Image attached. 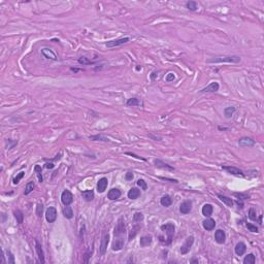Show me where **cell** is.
I'll list each match as a JSON object with an SVG mask.
<instances>
[{
	"label": "cell",
	"instance_id": "6da1fadb",
	"mask_svg": "<svg viewBox=\"0 0 264 264\" xmlns=\"http://www.w3.org/2000/svg\"><path fill=\"white\" fill-rule=\"evenodd\" d=\"M207 63H238L241 62V57L238 56H218L210 58L207 61Z\"/></svg>",
	"mask_w": 264,
	"mask_h": 264
},
{
	"label": "cell",
	"instance_id": "7a4b0ae2",
	"mask_svg": "<svg viewBox=\"0 0 264 264\" xmlns=\"http://www.w3.org/2000/svg\"><path fill=\"white\" fill-rule=\"evenodd\" d=\"M161 230L164 231L167 235V241H165V246H168V244H171L173 238V234H174V230H175V227L172 223H167V224H164L161 226Z\"/></svg>",
	"mask_w": 264,
	"mask_h": 264
},
{
	"label": "cell",
	"instance_id": "3957f363",
	"mask_svg": "<svg viewBox=\"0 0 264 264\" xmlns=\"http://www.w3.org/2000/svg\"><path fill=\"white\" fill-rule=\"evenodd\" d=\"M125 232H126L125 222L123 220V218H121L115 227V237H122L125 234Z\"/></svg>",
	"mask_w": 264,
	"mask_h": 264
},
{
	"label": "cell",
	"instance_id": "277c9868",
	"mask_svg": "<svg viewBox=\"0 0 264 264\" xmlns=\"http://www.w3.org/2000/svg\"><path fill=\"white\" fill-rule=\"evenodd\" d=\"M193 244H194V236H188L187 238H186L185 243H184V244H182L181 247V253L183 254V255H185V254L189 253V251L191 250V248H192Z\"/></svg>",
	"mask_w": 264,
	"mask_h": 264
},
{
	"label": "cell",
	"instance_id": "5b68a950",
	"mask_svg": "<svg viewBox=\"0 0 264 264\" xmlns=\"http://www.w3.org/2000/svg\"><path fill=\"white\" fill-rule=\"evenodd\" d=\"M61 201L64 205H70L73 201V195L69 190H64L61 194Z\"/></svg>",
	"mask_w": 264,
	"mask_h": 264
},
{
	"label": "cell",
	"instance_id": "8992f818",
	"mask_svg": "<svg viewBox=\"0 0 264 264\" xmlns=\"http://www.w3.org/2000/svg\"><path fill=\"white\" fill-rule=\"evenodd\" d=\"M129 37H123V38H119V39H115V40H110L105 43V45L107 48H116L119 47V45H122L124 43H127L129 42Z\"/></svg>",
	"mask_w": 264,
	"mask_h": 264
},
{
	"label": "cell",
	"instance_id": "52a82bcc",
	"mask_svg": "<svg viewBox=\"0 0 264 264\" xmlns=\"http://www.w3.org/2000/svg\"><path fill=\"white\" fill-rule=\"evenodd\" d=\"M45 219L49 223H54L57 219V210L55 207H50L49 209L45 210Z\"/></svg>",
	"mask_w": 264,
	"mask_h": 264
},
{
	"label": "cell",
	"instance_id": "ba28073f",
	"mask_svg": "<svg viewBox=\"0 0 264 264\" xmlns=\"http://www.w3.org/2000/svg\"><path fill=\"white\" fill-rule=\"evenodd\" d=\"M192 210V201L191 200H185L181 203L180 205V212L182 215H187Z\"/></svg>",
	"mask_w": 264,
	"mask_h": 264
},
{
	"label": "cell",
	"instance_id": "9c48e42d",
	"mask_svg": "<svg viewBox=\"0 0 264 264\" xmlns=\"http://www.w3.org/2000/svg\"><path fill=\"white\" fill-rule=\"evenodd\" d=\"M108 243H110V234L104 233L102 236V239H101V244H100V254L101 255H104V254L106 253Z\"/></svg>",
	"mask_w": 264,
	"mask_h": 264
},
{
	"label": "cell",
	"instance_id": "30bf717a",
	"mask_svg": "<svg viewBox=\"0 0 264 264\" xmlns=\"http://www.w3.org/2000/svg\"><path fill=\"white\" fill-rule=\"evenodd\" d=\"M124 244L125 243L123 237H115V241H113V244H111V249H113V251H120L123 249Z\"/></svg>",
	"mask_w": 264,
	"mask_h": 264
},
{
	"label": "cell",
	"instance_id": "8fae6325",
	"mask_svg": "<svg viewBox=\"0 0 264 264\" xmlns=\"http://www.w3.org/2000/svg\"><path fill=\"white\" fill-rule=\"evenodd\" d=\"M222 168L224 169V170H226L228 173H231V174H234V175H241V176H244V174L243 171L241 170L239 168H237V167H234V166H225V165H222Z\"/></svg>",
	"mask_w": 264,
	"mask_h": 264
},
{
	"label": "cell",
	"instance_id": "7c38bea8",
	"mask_svg": "<svg viewBox=\"0 0 264 264\" xmlns=\"http://www.w3.org/2000/svg\"><path fill=\"white\" fill-rule=\"evenodd\" d=\"M255 140L251 138V137H241L238 140V144L241 147H253L255 146Z\"/></svg>",
	"mask_w": 264,
	"mask_h": 264
},
{
	"label": "cell",
	"instance_id": "4fadbf2b",
	"mask_svg": "<svg viewBox=\"0 0 264 264\" xmlns=\"http://www.w3.org/2000/svg\"><path fill=\"white\" fill-rule=\"evenodd\" d=\"M219 88H220L219 84H218L217 82H213V83H210L207 87L203 88L202 90L200 91V93H210V92H217L218 90H219Z\"/></svg>",
	"mask_w": 264,
	"mask_h": 264
},
{
	"label": "cell",
	"instance_id": "5bb4252c",
	"mask_svg": "<svg viewBox=\"0 0 264 264\" xmlns=\"http://www.w3.org/2000/svg\"><path fill=\"white\" fill-rule=\"evenodd\" d=\"M121 194H122V193H121V191L119 190V189L113 188V189H110V190L108 191L107 198H108V199H110V200H117V199H119V198L121 197Z\"/></svg>",
	"mask_w": 264,
	"mask_h": 264
},
{
	"label": "cell",
	"instance_id": "9a60e30c",
	"mask_svg": "<svg viewBox=\"0 0 264 264\" xmlns=\"http://www.w3.org/2000/svg\"><path fill=\"white\" fill-rule=\"evenodd\" d=\"M35 250H36V253H37L38 259H39V262L40 263H45V254H43V250L42 248V244L38 243L37 241H35Z\"/></svg>",
	"mask_w": 264,
	"mask_h": 264
},
{
	"label": "cell",
	"instance_id": "2e32d148",
	"mask_svg": "<svg viewBox=\"0 0 264 264\" xmlns=\"http://www.w3.org/2000/svg\"><path fill=\"white\" fill-rule=\"evenodd\" d=\"M215 239L218 244H224L226 241V234L223 230L219 229L215 232Z\"/></svg>",
	"mask_w": 264,
	"mask_h": 264
},
{
	"label": "cell",
	"instance_id": "e0dca14e",
	"mask_svg": "<svg viewBox=\"0 0 264 264\" xmlns=\"http://www.w3.org/2000/svg\"><path fill=\"white\" fill-rule=\"evenodd\" d=\"M108 181L106 178H101L97 183V191L99 193H103L107 188Z\"/></svg>",
	"mask_w": 264,
	"mask_h": 264
},
{
	"label": "cell",
	"instance_id": "ac0fdd59",
	"mask_svg": "<svg viewBox=\"0 0 264 264\" xmlns=\"http://www.w3.org/2000/svg\"><path fill=\"white\" fill-rule=\"evenodd\" d=\"M234 250H235V254L237 256H243L244 254L246 253V251H247L246 244L243 243V241H239V243L236 244L235 249H234Z\"/></svg>",
	"mask_w": 264,
	"mask_h": 264
},
{
	"label": "cell",
	"instance_id": "d6986e66",
	"mask_svg": "<svg viewBox=\"0 0 264 264\" xmlns=\"http://www.w3.org/2000/svg\"><path fill=\"white\" fill-rule=\"evenodd\" d=\"M202 226H203V228H204L205 230H207V231H212V230L215 229V227H216V222H215V220H213V219H207L202 222Z\"/></svg>",
	"mask_w": 264,
	"mask_h": 264
},
{
	"label": "cell",
	"instance_id": "ffe728a7",
	"mask_svg": "<svg viewBox=\"0 0 264 264\" xmlns=\"http://www.w3.org/2000/svg\"><path fill=\"white\" fill-rule=\"evenodd\" d=\"M154 164L156 165L158 168H163V169H167V170H170V171H173L174 170V167L168 165L167 163H164L163 161H161V160L157 159L154 161Z\"/></svg>",
	"mask_w": 264,
	"mask_h": 264
},
{
	"label": "cell",
	"instance_id": "44dd1931",
	"mask_svg": "<svg viewBox=\"0 0 264 264\" xmlns=\"http://www.w3.org/2000/svg\"><path fill=\"white\" fill-rule=\"evenodd\" d=\"M152 241H153V236L151 235V234H149V235H144V236H141L140 237V247H148L150 246V244H152Z\"/></svg>",
	"mask_w": 264,
	"mask_h": 264
},
{
	"label": "cell",
	"instance_id": "7402d4cb",
	"mask_svg": "<svg viewBox=\"0 0 264 264\" xmlns=\"http://www.w3.org/2000/svg\"><path fill=\"white\" fill-rule=\"evenodd\" d=\"M213 210H214V209H213V205L210 204V203H207V204H204L202 207V215L204 216V217H210L213 214Z\"/></svg>",
	"mask_w": 264,
	"mask_h": 264
},
{
	"label": "cell",
	"instance_id": "603a6c76",
	"mask_svg": "<svg viewBox=\"0 0 264 264\" xmlns=\"http://www.w3.org/2000/svg\"><path fill=\"white\" fill-rule=\"evenodd\" d=\"M42 55L45 56L47 59H51V60H57V57H56L55 53L53 52L52 50L50 49H47V48H45V49L42 50Z\"/></svg>",
	"mask_w": 264,
	"mask_h": 264
},
{
	"label": "cell",
	"instance_id": "cb8c5ba5",
	"mask_svg": "<svg viewBox=\"0 0 264 264\" xmlns=\"http://www.w3.org/2000/svg\"><path fill=\"white\" fill-rule=\"evenodd\" d=\"M140 196V190H138L137 188H131L128 192V198L130 199H137Z\"/></svg>",
	"mask_w": 264,
	"mask_h": 264
},
{
	"label": "cell",
	"instance_id": "d4e9b609",
	"mask_svg": "<svg viewBox=\"0 0 264 264\" xmlns=\"http://www.w3.org/2000/svg\"><path fill=\"white\" fill-rule=\"evenodd\" d=\"M160 203H161V205H163V207H170L171 203H172V199H171V197L169 195H164L163 197L160 199Z\"/></svg>",
	"mask_w": 264,
	"mask_h": 264
},
{
	"label": "cell",
	"instance_id": "484cf974",
	"mask_svg": "<svg viewBox=\"0 0 264 264\" xmlns=\"http://www.w3.org/2000/svg\"><path fill=\"white\" fill-rule=\"evenodd\" d=\"M82 195H83L84 199L86 201H92L94 199V192L93 190H86L82 192Z\"/></svg>",
	"mask_w": 264,
	"mask_h": 264
},
{
	"label": "cell",
	"instance_id": "4316f807",
	"mask_svg": "<svg viewBox=\"0 0 264 264\" xmlns=\"http://www.w3.org/2000/svg\"><path fill=\"white\" fill-rule=\"evenodd\" d=\"M62 213H63V216H64L66 219H71V218L73 217V210H72V209L69 205H65Z\"/></svg>",
	"mask_w": 264,
	"mask_h": 264
},
{
	"label": "cell",
	"instance_id": "83f0119b",
	"mask_svg": "<svg viewBox=\"0 0 264 264\" xmlns=\"http://www.w3.org/2000/svg\"><path fill=\"white\" fill-rule=\"evenodd\" d=\"M218 197H219L220 200H221V201L224 203V204H226L227 207H231L232 205H233V200H232L231 198L227 197V196H224V195H222V194H219V195H218Z\"/></svg>",
	"mask_w": 264,
	"mask_h": 264
},
{
	"label": "cell",
	"instance_id": "f1b7e54d",
	"mask_svg": "<svg viewBox=\"0 0 264 264\" xmlns=\"http://www.w3.org/2000/svg\"><path fill=\"white\" fill-rule=\"evenodd\" d=\"M139 230H140V226H139V225H135V226L131 229V231H130L129 236H128V241H132V239L134 238L135 236H136V234L138 233Z\"/></svg>",
	"mask_w": 264,
	"mask_h": 264
},
{
	"label": "cell",
	"instance_id": "f546056e",
	"mask_svg": "<svg viewBox=\"0 0 264 264\" xmlns=\"http://www.w3.org/2000/svg\"><path fill=\"white\" fill-rule=\"evenodd\" d=\"M235 110H236V108L234 107V106H229V107H226L224 110L225 117H226L227 119H230L232 116H233V113H235Z\"/></svg>",
	"mask_w": 264,
	"mask_h": 264
},
{
	"label": "cell",
	"instance_id": "4dcf8cb0",
	"mask_svg": "<svg viewBox=\"0 0 264 264\" xmlns=\"http://www.w3.org/2000/svg\"><path fill=\"white\" fill-rule=\"evenodd\" d=\"M255 262H256V258L255 256H254V254H248L244 259V264H254Z\"/></svg>",
	"mask_w": 264,
	"mask_h": 264
},
{
	"label": "cell",
	"instance_id": "1f68e13d",
	"mask_svg": "<svg viewBox=\"0 0 264 264\" xmlns=\"http://www.w3.org/2000/svg\"><path fill=\"white\" fill-rule=\"evenodd\" d=\"M14 217H16V219H17V223H18V224H22L24 221L23 213H22L20 210H14Z\"/></svg>",
	"mask_w": 264,
	"mask_h": 264
},
{
	"label": "cell",
	"instance_id": "d6a6232c",
	"mask_svg": "<svg viewBox=\"0 0 264 264\" xmlns=\"http://www.w3.org/2000/svg\"><path fill=\"white\" fill-rule=\"evenodd\" d=\"M34 171L36 172V175H37L38 182L39 183H42L43 182V178H42V167L39 165H35L34 167Z\"/></svg>",
	"mask_w": 264,
	"mask_h": 264
},
{
	"label": "cell",
	"instance_id": "836d02e7",
	"mask_svg": "<svg viewBox=\"0 0 264 264\" xmlns=\"http://www.w3.org/2000/svg\"><path fill=\"white\" fill-rule=\"evenodd\" d=\"M34 187H35L34 182H29L27 185H26V187H25V191H24V194H25V195L30 194V193L33 191V189H34Z\"/></svg>",
	"mask_w": 264,
	"mask_h": 264
},
{
	"label": "cell",
	"instance_id": "e575fe53",
	"mask_svg": "<svg viewBox=\"0 0 264 264\" xmlns=\"http://www.w3.org/2000/svg\"><path fill=\"white\" fill-rule=\"evenodd\" d=\"M77 62H79V64H82V65H91V64H94V62L91 61V60H89L87 57H81V58H79Z\"/></svg>",
	"mask_w": 264,
	"mask_h": 264
},
{
	"label": "cell",
	"instance_id": "d590c367",
	"mask_svg": "<svg viewBox=\"0 0 264 264\" xmlns=\"http://www.w3.org/2000/svg\"><path fill=\"white\" fill-rule=\"evenodd\" d=\"M186 6H187V8L189 9V11H194L198 8L197 3H196L195 1H188L187 4H186Z\"/></svg>",
	"mask_w": 264,
	"mask_h": 264
},
{
	"label": "cell",
	"instance_id": "8d00e7d4",
	"mask_svg": "<svg viewBox=\"0 0 264 264\" xmlns=\"http://www.w3.org/2000/svg\"><path fill=\"white\" fill-rule=\"evenodd\" d=\"M89 138H90L91 140H101V141H110L108 140V138H106V137L102 136V135H91V136H89Z\"/></svg>",
	"mask_w": 264,
	"mask_h": 264
},
{
	"label": "cell",
	"instance_id": "74e56055",
	"mask_svg": "<svg viewBox=\"0 0 264 264\" xmlns=\"http://www.w3.org/2000/svg\"><path fill=\"white\" fill-rule=\"evenodd\" d=\"M24 175H25V171H21V172H19L16 176H14L13 183L14 184V185L19 184V183H20V181L22 180V179H23V176H24Z\"/></svg>",
	"mask_w": 264,
	"mask_h": 264
},
{
	"label": "cell",
	"instance_id": "f35d334b",
	"mask_svg": "<svg viewBox=\"0 0 264 264\" xmlns=\"http://www.w3.org/2000/svg\"><path fill=\"white\" fill-rule=\"evenodd\" d=\"M128 106H137L139 105V100L137 98H130L127 100Z\"/></svg>",
	"mask_w": 264,
	"mask_h": 264
},
{
	"label": "cell",
	"instance_id": "ab89813d",
	"mask_svg": "<svg viewBox=\"0 0 264 264\" xmlns=\"http://www.w3.org/2000/svg\"><path fill=\"white\" fill-rule=\"evenodd\" d=\"M144 220V215L141 214V213H135L134 215H133V221L134 222H140Z\"/></svg>",
	"mask_w": 264,
	"mask_h": 264
},
{
	"label": "cell",
	"instance_id": "60d3db41",
	"mask_svg": "<svg viewBox=\"0 0 264 264\" xmlns=\"http://www.w3.org/2000/svg\"><path fill=\"white\" fill-rule=\"evenodd\" d=\"M249 218L252 221H256L257 220V214H256V210L254 209H250V210H249Z\"/></svg>",
	"mask_w": 264,
	"mask_h": 264
},
{
	"label": "cell",
	"instance_id": "b9f144b4",
	"mask_svg": "<svg viewBox=\"0 0 264 264\" xmlns=\"http://www.w3.org/2000/svg\"><path fill=\"white\" fill-rule=\"evenodd\" d=\"M247 228L251 232H258V227H256L255 225L251 224V223H247Z\"/></svg>",
	"mask_w": 264,
	"mask_h": 264
},
{
	"label": "cell",
	"instance_id": "7bdbcfd3",
	"mask_svg": "<svg viewBox=\"0 0 264 264\" xmlns=\"http://www.w3.org/2000/svg\"><path fill=\"white\" fill-rule=\"evenodd\" d=\"M42 212H43V205L39 203V204H37V207H36V215H37L38 217H42Z\"/></svg>",
	"mask_w": 264,
	"mask_h": 264
},
{
	"label": "cell",
	"instance_id": "ee69618b",
	"mask_svg": "<svg viewBox=\"0 0 264 264\" xmlns=\"http://www.w3.org/2000/svg\"><path fill=\"white\" fill-rule=\"evenodd\" d=\"M137 185H138L139 187L142 189V190H147V189H148L147 183L144 180H138V181H137Z\"/></svg>",
	"mask_w": 264,
	"mask_h": 264
},
{
	"label": "cell",
	"instance_id": "f6af8a7d",
	"mask_svg": "<svg viewBox=\"0 0 264 264\" xmlns=\"http://www.w3.org/2000/svg\"><path fill=\"white\" fill-rule=\"evenodd\" d=\"M174 79H175V76H174V73H172V72H169L166 76V82H173Z\"/></svg>",
	"mask_w": 264,
	"mask_h": 264
},
{
	"label": "cell",
	"instance_id": "bcb514c9",
	"mask_svg": "<svg viewBox=\"0 0 264 264\" xmlns=\"http://www.w3.org/2000/svg\"><path fill=\"white\" fill-rule=\"evenodd\" d=\"M91 254H92V251H88L86 254H85V256H84V262L85 263H88L89 258L91 257Z\"/></svg>",
	"mask_w": 264,
	"mask_h": 264
},
{
	"label": "cell",
	"instance_id": "7dc6e473",
	"mask_svg": "<svg viewBox=\"0 0 264 264\" xmlns=\"http://www.w3.org/2000/svg\"><path fill=\"white\" fill-rule=\"evenodd\" d=\"M7 255H8V263L11 264H14V255L11 254V252H7Z\"/></svg>",
	"mask_w": 264,
	"mask_h": 264
},
{
	"label": "cell",
	"instance_id": "c3c4849f",
	"mask_svg": "<svg viewBox=\"0 0 264 264\" xmlns=\"http://www.w3.org/2000/svg\"><path fill=\"white\" fill-rule=\"evenodd\" d=\"M126 155H129V156L135 157V158H136V159H140V160H142V161H146V159H144V158H142V157L137 156V155H135V154H133V153H130V152H127V153H126Z\"/></svg>",
	"mask_w": 264,
	"mask_h": 264
},
{
	"label": "cell",
	"instance_id": "681fc988",
	"mask_svg": "<svg viewBox=\"0 0 264 264\" xmlns=\"http://www.w3.org/2000/svg\"><path fill=\"white\" fill-rule=\"evenodd\" d=\"M125 179H126V181H132L133 180V173L132 172H127L126 173V175H125Z\"/></svg>",
	"mask_w": 264,
	"mask_h": 264
},
{
	"label": "cell",
	"instance_id": "f907efd6",
	"mask_svg": "<svg viewBox=\"0 0 264 264\" xmlns=\"http://www.w3.org/2000/svg\"><path fill=\"white\" fill-rule=\"evenodd\" d=\"M161 179V180H164V181H169V182H171V183H179L178 182V180H171V179H168V178H160Z\"/></svg>",
	"mask_w": 264,
	"mask_h": 264
},
{
	"label": "cell",
	"instance_id": "816d5d0a",
	"mask_svg": "<svg viewBox=\"0 0 264 264\" xmlns=\"http://www.w3.org/2000/svg\"><path fill=\"white\" fill-rule=\"evenodd\" d=\"M45 167H47V168H49V169H53L55 167V165L53 163H47V164H45Z\"/></svg>",
	"mask_w": 264,
	"mask_h": 264
},
{
	"label": "cell",
	"instance_id": "f5cc1de1",
	"mask_svg": "<svg viewBox=\"0 0 264 264\" xmlns=\"http://www.w3.org/2000/svg\"><path fill=\"white\" fill-rule=\"evenodd\" d=\"M1 263H5V259H4V253H3V251L1 252Z\"/></svg>",
	"mask_w": 264,
	"mask_h": 264
},
{
	"label": "cell",
	"instance_id": "db71d44e",
	"mask_svg": "<svg viewBox=\"0 0 264 264\" xmlns=\"http://www.w3.org/2000/svg\"><path fill=\"white\" fill-rule=\"evenodd\" d=\"M5 219H6V215L4 214V213H2V223H4Z\"/></svg>",
	"mask_w": 264,
	"mask_h": 264
},
{
	"label": "cell",
	"instance_id": "11a10c76",
	"mask_svg": "<svg viewBox=\"0 0 264 264\" xmlns=\"http://www.w3.org/2000/svg\"><path fill=\"white\" fill-rule=\"evenodd\" d=\"M259 223L262 224V215H260V217H259Z\"/></svg>",
	"mask_w": 264,
	"mask_h": 264
},
{
	"label": "cell",
	"instance_id": "9f6ffc18",
	"mask_svg": "<svg viewBox=\"0 0 264 264\" xmlns=\"http://www.w3.org/2000/svg\"><path fill=\"white\" fill-rule=\"evenodd\" d=\"M191 263H198V260H196V259H192V260H191Z\"/></svg>",
	"mask_w": 264,
	"mask_h": 264
}]
</instances>
